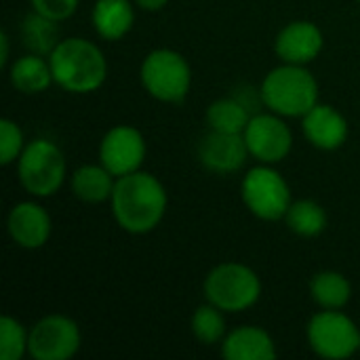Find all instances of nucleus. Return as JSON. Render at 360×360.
Instances as JSON below:
<instances>
[{
	"label": "nucleus",
	"mask_w": 360,
	"mask_h": 360,
	"mask_svg": "<svg viewBox=\"0 0 360 360\" xmlns=\"http://www.w3.org/2000/svg\"><path fill=\"white\" fill-rule=\"evenodd\" d=\"M169 194L162 181L146 171H135L116 177L110 198L112 217L120 230L141 236L160 226L167 215Z\"/></svg>",
	"instance_id": "1"
},
{
	"label": "nucleus",
	"mask_w": 360,
	"mask_h": 360,
	"mask_svg": "<svg viewBox=\"0 0 360 360\" xmlns=\"http://www.w3.org/2000/svg\"><path fill=\"white\" fill-rule=\"evenodd\" d=\"M53 80L72 95L95 93L108 78V61L103 51L80 36L61 38L49 55Z\"/></svg>",
	"instance_id": "2"
},
{
	"label": "nucleus",
	"mask_w": 360,
	"mask_h": 360,
	"mask_svg": "<svg viewBox=\"0 0 360 360\" xmlns=\"http://www.w3.org/2000/svg\"><path fill=\"white\" fill-rule=\"evenodd\" d=\"M264 108L283 118H304L319 103V80L306 65L283 63L259 84Z\"/></svg>",
	"instance_id": "3"
},
{
	"label": "nucleus",
	"mask_w": 360,
	"mask_h": 360,
	"mask_svg": "<svg viewBox=\"0 0 360 360\" xmlns=\"http://www.w3.org/2000/svg\"><path fill=\"white\" fill-rule=\"evenodd\" d=\"M21 188L34 198H49L61 190L68 177V162L61 148L44 137L25 143L17 160Z\"/></svg>",
	"instance_id": "4"
},
{
	"label": "nucleus",
	"mask_w": 360,
	"mask_h": 360,
	"mask_svg": "<svg viewBox=\"0 0 360 360\" xmlns=\"http://www.w3.org/2000/svg\"><path fill=\"white\" fill-rule=\"evenodd\" d=\"M202 293L221 312L238 314L259 302L262 281L253 268L238 262H224L205 276Z\"/></svg>",
	"instance_id": "5"
},
{
	"label": "nucleus",
	"mask_w": 360,
	"mask_h": 360,
	"mask_svg": "<svg viewBox=\"0 0 360 360\" xmlns=\"http://www.w3.org/2000/svg\"><path fill=\"white\" fill-rule=\"evenodd\" d=\"M139 78L146 93L156 101L181 103L192 86V68L179 51L154 49L143 57Z\"/></svg>",
	"instance_id": "6"
},
{
	"label": "nucleus",
	"mask_w": 360,
	"mask_h": 360,
	"mask_svg": "<svg viewBox=\"0 0 360 360\" xmlns=\"http://www.w3.org/2000/svg\"><path fill=\"white\" fill-rule=\"evenodd\" d=\"M240 196L251 215L262 221L285 219L291 207V188L274 165H257L249 169L240 184Z\"/></svg>",
	"instance_id": "7"
},
{
	"label": "nucleus",
	"mask_w": 360,
	"mask_h": 360,
	"mask_svg": "<svg viewBox=\"0 0 360 360\" xmlns=\"http://www.w3.org/2000/svg\"><path fill=\"white\" fill-rule=\"evenodd\" d=\"M306 338L312 352L321 359L344 360L360 350V329L342 310L316 312L306 327Z\"/></svg>",
	"instance_id": "8"
},
{
	"label": "nucleus",
	"mask_w": 360,
	"mask_h": 360,
	"mask_svg": "<svg viewBox=\"0 0 360 360\" xmlns=\"http://www.w3.org/2000/svg\"><path fill=\"white\" fill-rule=\"evenodd\" d=\"M82 344L76 321L63 314H49L30 329L27 354L34 360H70Z\"/></svg>",
	"instance_id": "9"
},
{
	"label": "nucleus",
	"mask_w": 360,
	"mask_h": 360,
	"mask_svg": "<svg viewBox=\"0 0 360 360\" xmlns=\"http://www.w3.org/2000/svg\"><path fill=\"white\" fill-rule=\"evenodd\" d=\"M249 154L262 165L283 162L293 148V133L283 116L274 112H257L245 129Z\"/></svg>",
	"instance_id": "10"
},
{
	"label": "nucleus",
	"mask_w": 360,
	"mask_h": 360,
	"mask_svg": "<svg viewBox=\"0 0 360 360\" xmlns=\"http://www.w3.org/2000/svg\"><path fill=\"white\" fill-rule=\"evenodd\" d=\"M148 154L141 131L131 124L112 127L99 143V162L114 175L122 177L141 169Z\"/></svg>",
	"instance_id": "11"
},
{
	"label": "nucleus",
	"mask_w": 360,
	"mask_h": 360,
	"mask_svg": "<svg viewBox=\"0 0 360 360\" xmlns=\"http://www.w3.org/2000/svg\"><path fill=\"white\" fill-rule=\"evenodd\" d=\"M249 156L243 133H219L209 129L198 143L200 165L215 175H232L240 171Z\"/></svg>",
	"instance_id": "12"
},
{
	"label": "nucleus",
	"mask_w": 360,
	"mask_h": 360,
	"mask_svg": "<svg viewBox=\"0 0 360 360\" xmlns=\"http://www.w3.org/2000/svg\"><path fill=\"white\" fill-rule=\"evenodd\" d=\"M6 230L17 247L36 251L49 243L53 234V219L49 211L36 200H23L8 211Z\"/></svg>",
	"instance_id": "13"
},
{
	"label": "nucleus",
	"mask_w": 360,
	"mask_h": 360,
	"mask_svg": "<svg viewBox=\"0 0 360 360\" xmlns=\"http://www.w3.org/2000/svg\"><path fill=\"white\" fill-rule=\"evenodd\" d=\"M325 46L323 30L306 19L287 23L274 40V51L283 63L308 65L312 63Z\"/></svg>",
	"instance_id": "14"
},
{
	"label": "nucleus",
	"mask_w": 360,
	"mask_h": 360,
	"mask_svg": "<svg viewBox=\"0 0 360 360\" xmlns=\"http://www.w3.org/2000/svg\"><path fill=\"white\" fill-rule=\"evenodd\" d=\"M302 129L310 146L323 152L340 150L350 133L346 116L338 108L321 101L302 118Z\"/></svg>",
	"instance_id": "15"
},
{
	"label": "nucleus",
	"mask_w": 360,
	"mask_h": 360,
	"mask_svg": "<svg viewBox=\"0 0 360 360\" xmlns=\"http://www.w3.org/2000/svg\"><path fill=\"white\" fill-rule=\"evenodd\" d=\"M221 356L226 360H274L278 352L272 335L266 329L243 325L224 338Z\"/></svg>",
	"instance_id": "16"
},
{
	"label": "nucleus",
	"mask_w": 360,
	"mask_h": 360,
	"mask_svg": "<svg viewBox=\"0 0 360 360\" xmlns=\"http://www.w3.org/2000/svg\"><path fill=\"white\" fill-rule=\"evenodd\" d=\"M91 23L99 38L116 42L122 40L135 25L133 0H97L91 13Z\"/></svg>",
	"instance_id": "17"
},
{
	"label": "nucleus",
	"mask_w": 360,
	"mask_h": 360,
	"mask_svg": "<svg viewBox=\"0 0 360 360\" xmlns=\"http://www.w3.org/2000/svg\"><path fill=\"white\" fill-rule=\"evenodd\" d=\"M8 80L13 89L23 95L44 93L55 82L49 57L36 53H27L13 61L8 68Z\"/></svg>",
	"instance_id": "18"
},
{
	"label": "nucleus",
	"mask_w": 360,
	"mask_h": 360,
	"mask_svg": "<svg viewBox=\"0 0 360 360\" xmlns=\"http://www.w3.org/2000/svg\"><path fill=\"white\" fill-rule=\"evenodd\" d=\"M116 186V177L99 162V165H82L70 177L72 194L86 205L110 202Z\"/></svg>",
	"instance_id": "19"
},
{
	"label": "nucleus",
	"mask_w": 360,
	"mask_h": 360,
	"mask_svg": "<svg viewBox=\"0 0 360 360\" xmlns=\"http://www.w3.org/2000/svg\"><path fill=\"white\" fill-rule=\"evenodd\" d=\"M310 295L321 310H344L352 300V285L342 272L323 270L312 276Z\"/></svg>",
	"instance_id": "20"
},
{
	"label": "nucleus",
	"mask_w": 360,
	"mask_h": 360,
	"mask_svg": "<svg viewBox=\"0 0 360 360\" xmlns=\"http://www.w3.org/2000/svg\"><path fill=\"white\" fill-rule=\"evenodd\" d=\"M285 224L293 234H297L302 238H314L327 230L329 217L321 202H316L312 198H302V200L291 202V207L285 215Z\"/></svg>",
	"instance_id": "21"
},
{
	"label": "nucleus",
	"mask_w": 360,
	"mask_h": 360,
	"mask_svg": "<svg viewBox=\"0 0 360 360\" xmlns=\"http://www.w3.org/2000/svg\"><path fill=\"white\" fill-rule=\"evenodd\" d=\"M59 21H53L36 11L27 13L21 21V40L30 53L49 57L59 44Z\"/></svg>",
	"instance_id": "22"
},
{
	"label": "nucleus",
	"mask_w": 360,
	"mask_h": 360,
	"mask_svg": "<svg viewBox=\"0 0 360 360\" xmlns=\"http://www.w3.org/2000/svg\"><path fill=\"white\" fill-rule=\"evenodd\" d=\"M251 116L249 108L234 95L215 99L207 108V124L211 131L219 133H245Z\"/></svg>",
	"instance_id": "23"
},
{
	"label": "nucleus",
	"mask_w": 360,
	"mask_h": 360,
	"mask_svg": "<svg viewBox=\"0 0 360 360\" xmlns=\"http://www.w3.org/2000/svg\"><path fill=\"white\" fill-rule=\"evenodd\" d=\"M226 312H221L217 306L213 304H202L194 310L192 314V335L196 338L198 344L202 346H215V344H221L224 338L228 335L226 333V319H224Z\"/></svg>",
	"instance_id": "24"
},
{
	"label": "nucleus",
	"mask_w": 360,
	"mask_h": 360,
	"mask_svg": "<svg viewBox=\"0 0 360 360\" xmlns=\"http://www.w3.org/2000/svg\"><path fill=\"white\" fill-rule=\"evenodd\" d=\"M30 331L15 316L0 319V360H21L27 354Z\"/></svg>",
	"instance_id": "25"
},
{
	"label": "nucleus",
	"mask_w": 360,
	"mask_h": 360,
	"mask_svg": "<svg viewBox=\"0 0 360 360\" xmlns=\"http://www.w3.org/2000/svg\"><path fill=\"white\" fill-rule=\"evenodd\" d=\"M25 143L27 141L23 137L21 127L11 118H2L0 120V165L8 167V165L17 162Z\"/></svg>",
	"instance_id": "26"
},
{
	"label": "nucleus",
	"mask_w": 360,
	"mask_h": 360,
	"mask_svg": "<svg viewBox=\"0 0 360 360\" xmlns=\"http://www.w3.org/2000/svg\"><path fill=\"white\" fill-rule=\"evenodd\" d=\"M78 4H80V0H30L32 11H36L53 21L70 19L76 13Z\"/></svg>",
	"instance_id": "27"
},
{
	"label": "nucleus",
	"mask_w": 360,
	"mask_h": 360,
	"mask_svg": "<svg viewBox=\"0 0 360 360\" xmlns=\"http://www.w3.org/2000/svg\"><path fill=\"white\" fill-rule=\"evenodd\" d=\"M141 11H148V13H156V11H162L169 0H133Z\"/></svg>",
	"instance_id": "28"
},
{
	"label": "nucleus",
	"mask_w": 360,
	"mask_h": 360,
	"mask_svg": "<svg viewBox=\"0 0 360 360\" xmlns=\"http://www.w3.org/2000/svg\"><path fill=\"white\" fill-rule=\"evenodd\" d=\"M8 34L6 32H0V65L6 68L8 63Z\"/></svg>",
	"instance_id": "29"
},
{
	"label": "nucleus",
	"mask_w": 360,
	"mask_h": 360,
	"mask_svg": "<svg viewBox=\"0 0 360 360\" xmlns=\"http://www.w3.org/2000/svg\"><path fill=\"white\" fill-rule=\"evenodd\" d=\"M356 2H360V0H356Z\"/></svg>",
	"instance_id": "30"
}]
</instances>
